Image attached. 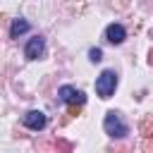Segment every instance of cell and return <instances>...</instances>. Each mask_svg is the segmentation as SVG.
<instances>
[{"label": "cell", "instance_id": "9c48e42d", "mask_svg": "<svg viewBox=\"0 0 153 153\" xmlns=\"http://www.w3.org/2000/svg\"><path fill=\"white\" fill-rule=\"evenodd\" d=\"M88 60H91V62H100V60H103V50H100V48H91V50H88Z\"/></svg>", "mask_w": 153, "mask_h": 153}, {"label": "cell", "instance_id": "277c9868", "mask_svg": "<svg viewBox=\"0 0 153 153\" xmlns=\"http://www.w3.org/2000/svg\"><path fill=\"white\" fill-rule=\"evenodd\" d=\"M45 115L41 112V110H29L26 115H24V127H29V129H33V131H38V129H43L45 127Z\"/></svg>", "mask_w": 153, "mask_h": 153}, {"label": "cell", "instance_id": "3957f363", "mask_svg": "<svg viewBox=\"0 0 153 153\" xmlns=\"http://www.w3.org/2000/svg\"><path fill=\"white\" fill-rule=\"evenodd\" d=\"M57 96H60L65 103H69V105H84V103H86V96H84L79 88H74V86H60Z\"/></svg>", "mask_w": 153, "mask_h": 153}, {"label": "cell", "instance_id": "7a4b0ae2", "mask_svg": "<svg viewBox=\"0 0 153 153\" xmlns=\"http://www.w3.org/2000/svg\"><path fill=\"white\" fill-rule=\"evenodd\" d=\"M103 129H105V134H108V136H112V139H122V136H127V131H129V129H127V124L122 122L120 112H115V110L105 112Z\"/></svg>", "mask_w": 153, "mask_h": 153}, {"label": "cell", "instance_id": "8fae6325", "mask_svg": "<svg viewBox=\"0 0 153 153\" xmlns=\"http://www.w3.org/2000/svg\"><path fill=\"white\" fill-rule=\"evenodd\" d=\"M151 65H153V53H151Z\"/></svg>", "mask_w": 153, "mask_h": 153}, {"label": "cell", "instance_id": "8992f818", "mask_svg": "<svg viewBox=\"0 0 153 153\" xmlns=\"http://www.w3.org/2000/svg\"><path fill=\"white\" fill-rule=\"evenodd\" d=\"M124 36H127V31H124L122 24H110V26L105 29V38H108L110 43H115V45H120V43L124 41Z\"/></svg>", "mask_w": 153, "mask_h": 153}, {"label": "cell", "instance_id": "6da1fadb", "mask_svg": "<svg viewBox=\"0 0 153 153\" xmlns=\"http://www.w3.org/2000/svg\"><path fill=\"white\" fill-rule=\"evenodd\" d=\"M117 88V72L115 69H103L100 76L96 79V93L100 98H110Z\"/></svg>", "mask_w": 153, "mask_h": 153}, {"label": "cell", "instance_id": "52a82bcc", "mask_svg": "<svg viewBox=\"0 0 153 153\" xmlns=\"http://www.w3.org/2000/svg\"><path fill=\"white\" fill-rule=\"evenodd\" d=\"M29 31V22L26 19H14L12 22V29H10V36L12 38H19L22 33H26Z\"/></svg>", "mask_w": 153, "mask_h": 153}, {"label": "cell", "instance_id": "30bf717a", "mask_svg": "<svg viewBox=\"0 0 153 153\" xmlns=\"http://www.w3.org/2000/svg\"><path fill=\"white\" fill-rule=\"evenodd\" d=\"M69 151H72V143H67V141L57 139V153H69Z\"/></svg>", "mask_w": 153, "mask_h": 153}, {"label": "cell", "instance_id": "ba28073f", "mask_svg": "<svg viewBox=\"0 0 153 153\" xmlns=\"http://www.w3.org/2000/svg\"><path fill=\"white\" fill-rule=\"evenodd\" d=\"M141 134H143L146 139L153 136V117H146V120L141 122Z\"/></svg>", "mask_w": 153, "mask_h": 153}, {"label": "cell", "instance_id": "5b68a950", "mask_svg": "<svg viewBox=\"0 0 153 153\" xmlns=\"http://www.w3.org/2000/svg\"><path fill=\"white\" fill-rule=\"evenodd\" d=\"M43 50H45V43H43V38H41V36H33V38L26 43V48H24V55H26L29 60H38V57L43 55Z\"/></svg>", "mask_w": 153, "mask_h": 153}]
</instances>
